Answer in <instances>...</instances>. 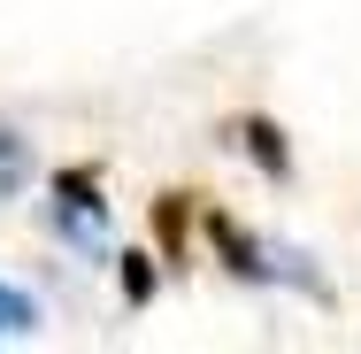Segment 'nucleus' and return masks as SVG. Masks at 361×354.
Instances as JSON below:
<instances>
[{"mask_svg": "<svg viewBox=\"0 0 361 354\" xmlns=\"http://www.w3.org/2000/svg\"><path fill=\"white\" fill-rule=\"evenodd\" d=\"M154 231H161V254L177 262L185 254V231H192V193H161L154 201Z\"/></svg>", "mask_w": 361, "mask_h": 354, "instance_id": "4", "label": "nucleus"}, {"mask_svg": "<svg viewBox=\"0 0 361 354\" xmlns=\"http://www.w3.org/2000/svg\"><path fill=\"white\" fill-rule=\"evenodd\" d=\"M208 239H216V254L238 270V278H269V254H262V247H254V239H246L231 216H208Z\"/></svg>", "mask_w": 361, "mask_h": 354, "instance_id": "2", "label": "nucleus"}, {"mask_svg": "<svg viewBox=\"0 0 361 354\" xmlns=\"http://www.w3.org/2000/svg\"><path fill=\"white\" fill-rule=\"evenodd\" d=\"M238 139H246V154H254L269 177H285V170H292V146H285V131H277L269 116H246V124H238Z\"/></svg>", "mask_w": 361, "mask_h": 354, "instance_id": "3", "label": "nucleus"}, {"mask_svg": "<svg viewBox=\"0 0 361 354\" xmlns=\"http://www.w3.org/2000/svg\"><path fill=\"white\" fill-rule=\"evenodd\" d=\"M23 185H31V146L0 124V201H8V193H23Z\"/></svg>", "mask_w": 361, "mask_h": 354, "instance_id": "5", "label": "nucleus"}, {"mask_svg": "<svg viewBox=\"0 0 361 354\" xmlns=\"http://www.w3.org/2000/svg\"><path fill=\"white\" fill-rule=\"evenodd\" d=\"M123 293H131V300H146V293H154V270H146V254H123Z\"/></svg>", "mask_w": 361, "mask_h": 354, "instance_id": "7", "label": "nucleus"}, {"mask_svg": "<svg viewBox=\"0 0 361 354\" xmlns=\"http://www.w3.org/2000/svg\"><path fill=\"white\" fill-rule=\"evenodd\" d=\"M16 331H39V300L16 293V285H0V339H16Z\"/></svg>", "mask_w": 361, "mask_h": 354, "instance_id": "6", "label": "nucleus"}, {"mask_svg": "<svg viewBox=\"0 0 361 354\" xmlns=\"http://www.w3.org/2000/svg\"><path fill=\"white\" fill-rule=\"evenodd\" d=\"M54 208H62V231H70V239H100V231H108L100 177H92V170H54Z\"/></svg>", "mask_w": 361, "mask_h": 354, "instance_id": "1", "label": "nucleus"}]
</instances>
